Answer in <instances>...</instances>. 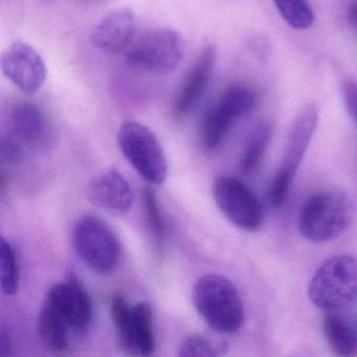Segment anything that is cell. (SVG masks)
Returning <instances> with one entry per match:
<instances>
[{"instance_id":"obj_2","label":"cell","mask_w":357,"mask_h":357,"mask_svg":"<svg viewBox=\"0 0 357 357\" xmlns=\"http://www.w3.org/2000/svg\"><path fill=\"white\" fill-rule=\"evenodd\" d=\"M352 218L353 204L346 194L333 190L319 192L301 208L298 231L312 243H326L342 235Z\"/></svg>"},{"instance_id":"obj_11","label":"cell","mask_w":357,"mask_h":357,"mask_svg":"<svg viewBox=\"0 0 357 357\" xmlns=\"http://www.w3.org/2000/svg\"><path fill=\"white\" fill-rule=\"evenodd\" d=\"M45 301L55 308L72 331H85L91 325L93 303L82 284L76 279L52 286Z\"/></svg>"},{"instance_id":"obj_16","label":"cell","mask_w":357,"mask_h":357,"mask_svg":"<svg viewBox=\"0 0 357 357\" xmlns=\"http://www.w3.org/2000/svg\"><path fill=\"white\" fill-rule=\"evenodd\" d=\"M37 328L41 340L50 350L55 352L68 350L72 330L47 301L43 303L39 312Z\"/></svg>"},{"instance_id":"obj_10","label":"cell","mask_w":357,"mask_h":357,"mask_svg":"<svg viewBox=\"0 0 357 357\" xmlns=\"http://www.w3.org/2000/svg\"><path fill=\"white\" fill-rule=\"evenodd\" d=\"M3 75L26 95L37 93L45 83L47 68L45 60L28 43L15 41L1 55Z\"/></svg>"},{"instance_id":"obj_15","label":"cell","mask_w":357,"mask_h":357,"mask_svg":"<svg viewBox=\"0 0 357 357\" xmlns=\"http://www.w3.org/2000/svg\"><path fill=\"white\" fill-rule=\"evenodd\" d=\"M323 329L330 350L334 355L357 356V330L350 321L338 314L337 311L326 312Z\"/></svg>"},{"instance_id":"obj_9","label":"cell","mask_w":357,"mask_h":357,"mask_svg":"<svg viewBox=\"0 0 357 357\" xmlns=\"http://www.w3.org/2000/svg\"><path fill=\"white\" fill-rule=\"evenodd\" d=\"M213 196L219 210L239 229L257 231L264 221V211L256 194L233 176L217 177L213 183Z\"/></svg>"},{"instance_id":"obj_21","label":"cell","mask_w":357,"mask_h":357,"mask_svg":"<svg viewBox=\"0 0 357 357\" xmlns=\"http://www.w3.org/2000/svg\"><path fill=\"white\" fill-rule=\"evenodd\" d=\"M20 273L17 257L12 244L0 239V286L3 294L14 296L20 289Z\"/></svg>"},{"instance_id":"obj_25","label":"cell","mask_w":357,"mask_h":357,"mask_svg":"<svg viewBox=\"0 0 357 357\" xmlns=\"http://www.w3.org/2000/svg\"><path fill=\"white\" fill-rule=\"evenodd\" d=\"M20 139L15 135H9L1 141V153L10 162H18L22 158V151Z\"/></svg>"},{"instance_id":"obj_22","label":"cell","mask_w":357,"mask_h":357,"mask_svg":"<svg viewBox=\"0 0 357 357\" xmlns=\"http://www.w3.org/2000/svg\"><path fill=\"white\" fill-rule=\"evenodd\" d=\"M283 20L296 30H306L312 26L314 16L308 0H273Z\"/></svg>"},{"instance_id":"obj_7","label":"cell","mask_w":357,"mask_h":357,"mask_svg":"<svg viewBox=\"0 0 357 357\" xmlns=\"http://www.w3.org/2000/svg\"><path fill=\"white\" fill-rule=\"evenodd\" d=\"M256 103L255 93L243 85L227 87L217 101L204 112L200 126V139L208 151L218 149L234 123L245 116Z\"/></svg>"},{"instance_id":"obj_19","label":"cell","mask_w":357,"mask_h":357,"mask_svg":"<svg viewBox=\"0 0 357 357\" xmlns=\"http://www.w3.org/2000/svg\"><path fill=\"white\" fill-rule=\"evenodd\" d=\"M271 124L262 122L257 126L248 139L240 160V168L246 176H252L260 170L271 143Z\"/></svg>"},{"instance_id":"obj_24","label":"cell","mask_w":357,"mask_h":357,"mask_svg":"<svg viewBox=\"0 0 357 357\" xmlns=\"http://www.w3.org/2000/svg\"><path fill=\"white\" fill-rule=\"evenodd\" d=\"M219 347H217L206 336L194 334L183 340L179 351V356H217L219 354Z\"/></svg>"},{"instance_id":"obj_6","label":"cell","mask_w":357,"mask_h":357,"mask_svg":"<svg viewBox=\"0 0 357 357\" xmlns=\"http://www.w3.org/2000/svg\"><path fill=\"white\" fill-rule=\"evenodd\" d=\"M118 143L123 155L142 178L152 185H160L166 181V154L148 127L132 121L125 122L119 129Z\"/></svg>"},{"instance_id":"obj_20","label":"cell","mask_w":357,"mask_h":357,"mask_svg":"<svg viewBox=\"0 0 357 357\" xmlns=\"http://www.w3.org/2000/svg\"><path fill=\"white\" fill-rule=\"evenodd\" d=\"M112 323L123 350L133 355L132 307L129 306L124 296H114L110 306Z\"/></svg>"},{"instance_id":"obj_4","label":"cell","mask_w":357,"mask_h":357,"mask_svg":"<svg viewBox=\"0 0 357 357\" xmlns=\"http://www.w3.org/2000/svg\"><path fill=\"white\" fill-rule=\"evenodd\" d=\"M73 244L85 266L97 275H110L120 264V239L99 217L85 215L77 219L73 227Z\"/></svg>"},{"instance_id":"obj_8","label":"cell","mask_w":357,"mask_h":357,"mask_svg":"<svg viewBox=\"0 0 357 357\" xmlns=\"http://www.w3.org/2000/svg\"><path fill=\"white\" fill-rule=\"evenodd\" d=\"M183 41L176 31L160 28L142 35L128 49L129 64L156 74H168L178 68Z\"/></svg>"},{"instance_id":"obj_5","label":"cell","mask_w":357,"mask_h":357,"mask_svg":"<svg viewBox=\"0 0 357 357\" xmlns=\"http://www.w3.org/2000/svg\"><path fill=\"white\" fill-rule=\"evenodd\" d=\"M319 116L317 104L309 103L303 107L292 123L281 162L269 185L268 199L273 208H282L285 202L290 185L317 128Z\"/></svg>"},{"instance_id":"obj_14","label":"cell","mask_w":357,"mask_h":357,"mask_svg":"<svg viewBox=\"0 0 357 357\" xmlns=\"http://www.w3.org/2000/svg\"><path fill=\"white\" fill-rule=\"evenodd\" d=\"M135 31V20L131 9L114 10L96 24L91 31V43L103 53H122L130 47Z\"/></svg>"},{"instance_id":"obj_12","label":"cell","mask_w":357,"mask_h":357,"mask_svg":"<svg viewBox=\"0 0 357 357\" xmlns=\"http://www.w3.org/2000/svg\"><path fill=\"white\" fill-rule=\"evenodd\" d=\"M216 62V47L214 45H206L185 75V80L175 99V114L185 116L197 106L208 89Z\"/></svg>"},{"instance_id":"obj_27","label":"cell","mask_w":357,"mask_h":357,"mask_svg":"<svg viewBox=\"0 0 357 357\" xmlns=\"http://www.w3.org/2000/svg\"><path fill=\"white\" fill-rule=\"evenodd\" d=\"M11 349L12 340L9 332L3 327L0 330V355L7 356L11 354Z\"/></svg>"},{"instance_id":"obj_28","label":"cell","mask_w":357,"mask_h":357,"mask_svg":"<svg viewBox=\"0 0 357 357\" xmlns=\"http://www.w3.org/2000/svg\"><path fill=\"white\" fill-rule=\"evenodd\" d=\"M348 15L351 24H352V26L357 30V5L353 3V5L349 7Z\"/></svg>"},{"instance_id":"obj_18","label":"cell","mask_w":357,"mask_h":357,"mask_svg":"<svg viewBox=\"0 0 357 357\" xmlns=\"http://www.w3.org/2000/svg\"><path fill=\"white\" fill-rule=\"evenodd\" d=\"M11 125L14 135L20 141L32 143L43 135L45 121L40 109L35 104L24 102L12 110Z\"/></svg>"},{"instance_id":"obj_23","label":"cell","mask_w":357,"mask_h":357,"mask_svg":"<svg viewBox=\"0 0 357 357\" xmlns=\"http://www.w3.org/2000/svg\"><path fill=\"white\" fill-rule=\"evenodd\" d=\"M143 200L146 218L150 229L158 241H162L166 237V223H165L164 215H162L158 196L154 193L153 190L147 188L144 191Z\"/></svg>"},{"instance_id":"obj_3","label":"cell","mask_w":357,"mask_h":357,"mask_svg":"<svg viewBox=\"0 0 357 357\" xmlns=\"http://www.w3.org/2000/svg\"><path fill=\"white\" fill-rule=\"evenodd\" d=\"M308 296L325 312L349 306L357 298V259L340 255L326 260L311 279Z\"/></svg>"},{"instance_id":"obj_17","label":"cell","mask_w":357,"mask_h":357,"mask_svg":"<svg viewBox=\"0 0 357 357\" xmlns=\"http://www.w3.org/2000/svg\"><path fill=\"white\" fill-rule=\"evenodd\" d=\"M133 355L150 356L156 348L153 317L149 305L139 303L132 307Z\"/></svg>"},{"instance_id":"obj_1","label":"cell","mask_w":357,"mask_h":357,"mask_svg":"<svg viewBox=\"0 0 357 357\" xmlns=\"http://www.w3.org/2000/svg\"><path fill=\"white\" fill-rule=\"evenodd\" d=\"M196 310L218 333L231 334L243 325L244 308L237 287L221 275L200 278L192 291Z\"/></svg>"},{"instance_id":"obj_13","label":"cell","mask_w":357,"mask_h":357,"mask_svg":"<svg viewBox=\"0 0 357 357\" xmlns=\"http://www.w3.org/2000/svg\"><path fill=\"white\" fill-rule=\"evenodd\" d=\"M87 195L98 208L116 216L127 214L132 206V189L116 169H108L93 178Z\"/></svg>"},{"instance_id":"obj_26","label":"cell","mask_w":357,"mask_h":357,"mask_svg":"<svg viewBox=\"0 0 357 357\" xmlns=\"http://www.w3.org/2000/svg\"><path fill=\"white\" fill-rule=\"evenodd\" d=\"M342 95H344V101L346 104L347 110L349 114L357 122V84L354 82L344 83V89H342Z\"/></svg>"}]
</instances>
